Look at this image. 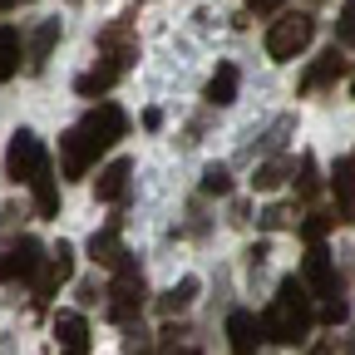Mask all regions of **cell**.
I'll return each mask as SVG.
<instances>
[{"label": "cell", "instance_id": "6da1fadb", "mask_svg": "<svg viewBox=\"0 0 355 355\" xmlns=\"http://www.w3.org/2000/svg\"><path fill=\"white\" fill-rule=\"evenodd\" d=\"M123 133H128V114H123L119 104L89 109L69 133H60V173H64V178H84L89 163H94L104 148H114Z\"/></svg>", "mask_w": 355, "mask_h": 355}, {"label": "cell", "instance_id": "7a4b0ae2", "mask_svg": "<svg viewBox=\"0 0 355 355\" xmlns=\"http://www.w3.org/2000/svg\"><path fill=\"white\" fill-rule=\"evenodd\" d=\"M311 326H316V311H311V296H306V282L286 277L272 296V306H266V316H261V331L282 340V345H296L311 336Z\"/></svg>", "mask_w": 355, "mask_h": 355}, {"label": "cell", "instance_id": "3957f363", "mask_svg": "<svg viewBox=\"0 0 355 355\" xmlns=\"http://www.w3.org/2000/svg\"><path fill=\"white\" fill-rule=\"evenodd\" d=\"M144 277H139V261H123V266H114V286H109V321H133L144 311Z\"/></svg>", "mask_w": 355, "mask_h": 355}, {"label": "cell", "instance_id": "277c9868", "mask_svg": "<svg viewBox=\"0 0 355 355\" xmlns=\"http://www.w3.org/2000/svg\"><path fill=\"white\" fill-rule=\"evenodd\" d=\"M6 173H10V183H35L40 173H50V158H44V144L35 139L30 128H15V139L6 148Z\"/></svg>", "mask_w": 355, "mask_h": 355}, {"label": "cell", "instance_id": "5b68a950", "mask_svg": "<svg viewBox=\"0 0 355 355\" xmlns=\"http://www.w3.org/2000/svg\"><path fill=\"white\" fill-rule=\"evenodd\" d=\"M311 40H316V20H311V15H301V10L282 15L272 30H266V55H272V60H296Z\"/></svg>", "mask_w": 355, "mask_h": 355}, {"label": "cell", "instance_id": "8992f818", "mask_svg": "<svg viewBox=\"0 0 355 355\" xmlns=\"http://www.w3.org/2000/svg\"><path fill=\"white\" fill-rule=\"evenodd\" d=\"M69 277H74V247L60 242L50 257H44V266L35 272V306H44V301H50V296L69 282Z\"/></svg>", "mask_w": 355, "mask_h": 355}, {"label": "cell", "instance_id": "52a82bcc", "mask_svg": "<svg viewBox=\"0 0 355 355\" xmlns=\"http://www.w3.org/2000/svg\"><path fill=\"white\" fill-rule=\"evenodd\" d=\"M40 266H44V247L35 237H20L0 252V282H30Z\"/></svg>", "mask_w": 355, "mask_h": 355}, {"label": "cell", "instance_id": "ba28073f", "mask_svg": "<svg viewBox=\"0 0 355 355\" xmlns=\"http://www.w3.org/2000/svg\"><path fill=\"white\" fill-rule=\"evenodd\" d=\"M301 282L311 296H340V282H336V266H331V252L316 242L306 252V266H301Z\"/></svg>", "mask_w": 355, "mask_h": 355}, {"label": "cell", "instance_id": "9c48e42d", "mask_svg": "<svg viewBox=\"0 0 355 355\" xmlns=\"http://www.w3.org/2000/svg\"><path fill=\"white\" fill-rule=\"evenodd\" d=\"M55 350L60 355H89V321L79 311H60L55 316Z\"/></svg>", "mask_w": 355, "mask_h": 355}, {"label": "cell", "instance_id": "30bf717a", "mask_svg": "<svg viewBox=\"0 0 355 355\" xmlns=\"http://www.w3.org/2000/svg\"><path fill=\"white\" fill-rule=\"evenodd\" d=\"M99 55H104V64H109L114 74H123V69L133 64V55H139V44H133L128 25H109V30L99 35Z\"/></svg>", "mask_w": 355, "mask_h": 355}, {"label": "cell", "instance_id": "8fae6325", "mask_svg": "<svg viewBox=\"0 0 355 355\" xmlns=\"http://www.w3.org/2000/svg\"><path fill=\"white\" fill-rule=\"evenodd\" d=\"M261 321L252 316V311H232L227 316V345H232V355H257V345H261Z\"/></svg>", "mask_w": 355, "mask_h": 355}, {"label": "cell", "instance_id": "7c38bea8", "mask_svg": "<svg viewBox=\"0 0 355 355\" xmlns=\"http://www.w3.org/2000/svg\"><path fill=\"white\" fill-rule=\"evenodd\" d=\"M128 178H133V163H128V158H114V163L94 178L99 202H123V198H128Z\"/></svg>", "mask_w": 355, "mask_h": 355}, {"label": "cell", "instance_id": "4fadbf2b", "mask_svg": "<svg viewBox=\"0 0 355 355\" xmlns=\"http://www.w3.org/2000/svg\"><path fill=\"white\" fill-rule=\"evenodd\" d=\"M331 188H336V202H340V222H355V158L336 163Z\"/></svg>", "mask_w": 355, "mask_h": 355}, {"label": "cell", "instance_id": "5bb4252c", "mask_svg": "<svg viewBox=\"0 0 355 355\" xmlns=\"http://www.w3.org/2000/svg\"><path fill=\"white\" fill-rule=\"evenodd\" d=\"M340 74H345V55H340V50H326V55H321L316 64L306 69L301 89H306V94H311V89H326V84H336Z\"/></svg>", "mask_w": 355, "mask_h": 355}, {"label": "cell", "instance_id": "9a60e30c", "mask_svg": "<svg viewBox=\"0 0 355 355\" xmlns=\"http://www.w3.org/2000/svg\"><path fill=\"white\" fill-rule=\"evenodd\" d=\"M89 257H94L99 266H123V261H128V252H123V242H119V227H114V222H109L104 232L89 237Z\"/></svg>", "mask_w": 355, "mask_h": 355}, {"label": "cell", "instance_id": "2e32d148", "mask_svg": "<svg viewBox=\"0 0 355 355\" xmlns=\"http://www.w3.org/2000/svg\"><path fill=\"white\" fill-rule=\"evenodd\" d=\"M20 50H25L20 30H15V25H0V84L20 74Z\"/></svg>", "mask_w": 355, "mask_h": 355}, {"label": "cell", "instance_id": "e0dca14e", "mask_svg": "<svg viewBox=\"0 0 355 355\" xmlns=\"http://www.w3.org/2000/svg\"><path fill=\"white\" fill-rule=\"evenodd\" d=\"M193 301H198V277H183L178 286H168L158 296V311H163V316H178V311H188Z\"/></svg>", "mask_w": 355, "mask_h": 355}, {"label": "cell", "instance_id": "ac0fdd59", "mask_svg": "<svg viewBox=\"0 0 355 355\" xmlns=\"http://www.w3.org/2000/svg\"><path fill=\"white\" fill-rule=\"evenodd\" d=\"M232 99H237V69L232 64H217V74L207 79V104L222 109V104H232Z\"/></svg>", "mask_w": 355, "mask_h": 355}, {"label": "cell", "instance_id": "d6986e66", "mask_svg": "<svg viewBox=\"0 0 355 355\" xmlns=\"http://www.w3.org/2000/svg\"><path fill=\"white\" fill-rule=\"evenodd\" d=\"M55 40H60V20H44V25L30 35V69H44V60H50V50H55Z\"/></svg>", "mask_w": 355, "mask_h": 355}, {"label": "cell", "instance_id": "ffe728a7", "mask_svg": "<svg viewBox=\"0 0 355 355\" xmlns=\"http://www.w3.org/2000/svg\"><path fill=\"white\" fill-rule=\"evenodd\" d=\"M30 188H35V212H40V217H55V212H60V193H55V173H40V178H35Z\"/></svg>", "mask_w": 355, "mask_h": 355}, {"label": "cell", "instance_id": "44dd1931", "mask_svg": "<svg viewBox=\"0 0 355 355\" xmlns=\"http://www.w3.org/2000/svg\"><path fill=\"white\" fill-rule=\"evenodd\" d=\"M291 133H296V119H291V114H282V119H277L272 128H266V133H261V153H282V148H286V139H291Z\"/></svg>", "mask_w": 355, "mask_h": 355}, {"label": "cell", "instance_id": "7402d4cb", "mask_svg": "<svg viewBox=\"0 0 355 355\" xmlns=\"http://www.w3.org/2000/svg\"><path fill=\"white\" fill-rule=\"evenodd\" d=\"M114 79H119V74H114L109 64H99V69L79 74V79H74V89H79V94H104V89H114Z\"/></svg>", "mask_w": 355, "mask_h": 355}, {"label": "cell", "instance_id": "603a6c76", "mask_svg": "<svg viewBox=\"0 0 355 355\" xmlns=\"http://www.w3.org/2000/svg\"><path fill=\"white\" fill-rule=\"evenodd\" d=\"M282 183H286V163H277V158H272V163H261L257 178H252V188H257V193H277Z\"/></svg>", "mask_w": 355, "mask_h": 355}, {"label": "cell", "instance_id": "cb8c5ba5", "mask_svg": "<svg viewBox=\"0 0 355 355\" xmlns=\"http://www.w3.org/2000/svg\"><path fill=\"white\" fill-rule=\"evenodd\" d=\"M336 222H340V217H331V212H311V217L301 222V237H306L311 247H316V242H321V237L336 227Z\"/></svg>", "mask_w": 355, "mask_h": 355}, {"label": "cell", "instance_id": "d4e9b609", "mask_svg": "<svg viewBox=\"0 0 355 355\" xmlns=\"http://www.w3.org/2000/svg\"><path fill=\"white\" fill-rule=\"evenodd\" d=\"M202 193H217V198H227V193H232V173L222 168V163H207V173H202Z\"/></svg>", "mask_w": 355, "mask_h": 355}, {"label": "cell", "instance_id": "484cf974", "mask_svg": "<svg viewBox=\"0 0 355 355\" xmlns=\"http://www.w3.org/2000/svg\"><path fill=\"white\" fill-rule=\"evenodd\" d=\"M296 193H301V198H316V193H321V173H316V158H311V153L301 158V178H296Z\"/></svg>", "mask_w": 355, "mask_h": 355}, {"label": "cell", "instance_id": "4316f807", "mask_svg": "<svg viewBox=\"0 0 355 355\" xmlns=\"http://www.w3.org/2000/svg\"><path fill=\"white\" fill-rule=\"evenodd\" d=\"M123 355H153V336L144 326H128L123 331Z\"/></svg>", "mask_w": 355, "mask_h": 355}, {"label": "cell", "instance_id": "83f0119b", "mask_svg": "<svg viewBox=\"0 0 355 355\" xmlns=\"http://www.w3.org/2000/svg\"><path fill=\"white\" fill-rule=\"evenodd\" d=\"M257 222H261L266 232H282V227H291V207L286 202H272L266 212H257Z\"/></svg>", "mask_w": 355, "mask_h": 355}, {"label": "cell", "instance_id": "f1b7e54d", "mask_svg": "<svg viewBox=\"0 0 355 355\" xmlns=\"http://www.w3.org/2000/svg\"><path fill=\"white\" fill-rule=\"evenodd\" d=\"M20 222H25V207L20 202H0V237H10Z\"/></svg>", "mask_w": 355, "mask_h": 355}, {"label": "cell", "instance_id": "f546056e", "mask_svg": "<svg viewBox=\"0 0 355 355\" xmlns=\"http://www.w3.org/2000/svg\"><path fill=\"white\" fill-rule=\"evenodd\" d=\"M345 316H350V301H345V296H326L321 321H326V326H336V321H345Z\"/></svg>", "mask_w": 355, "mask_h": 355}, {"label": "cell", "instance_id": "4dcf8cb0", "mask_svg": "<svg viewBox=\"0 0 355 355\" xmlns=\"http://www.w3.org/2000/svg\"><path fill=\"white\" fill-rule=\"evenodd\" d=\"M340 40H355V0H345V10H340V25H336Z\"/></svg>", "mask_w": 355, "mask_h": 355}, {"label": "cell", "instance_id": "1f68e13d", "mask_svg": "<svg viewBox=\"0 0 355 355\" xmlns=\"http://www.w3.org/2000/svg\"><path fill=\"white\" fill-rule=\"evenodd\" d=\"M99 296H109L99 282H79V301H84V306H99Z\"/></svg>", "mask_w": 355, "mask_h": 355}, {"label": "cell", "instance_id": "d6a6232c", "mask_svg": "<svg viewBox=\"0 0 355 355\" xmlns=\"http://www.w3.org/2000/svg\"><path fill=\"white\" fill-rule=\"evenodd\" d=\"M282 6H286V0H252L257 15H272V10H282Z\"/></svg>", "mask_w": 355, "mask_h": 355}, {"label": "cell", "instance_id": "836d02e7", "mask_svg": "<svg viewBox=\"0 0 355 355\" xmlns=\"http://www.w3.org/2000/svg\"><path fill=\"white\" fill-rule=\"evenodd\" d=\"M306 355H336V340H316V345H311Z\"/></svg>", "mask_w": 355, "mask_h": 355}, {"label": "cell", "instance_id": "e575fe53", "mask_svg": "<svg viewBox=\"0 0 355 355\" xmlns=\"http://www.w3.org/2000/svg\"><path fill=\"white\" fill-rule=\"evenodd\" d=\"M15 6H25V0H0V10H15Z\"/></svg>", "mask_w": 355, "mask_h": 355}, {"label": "cell", "instance_id": "d590c367", "mask_svg": "<svg viewBox=\"0 0 355 355\" xmlns=\"http://www.w3.org/2000/svg\"><path fill=\"white\" fill-rule=\"evenodd\" d=\"M173 355H198V350H173Z\"/></svg>", "mask_w": 355, "mask_h": 355}]
</instances>
